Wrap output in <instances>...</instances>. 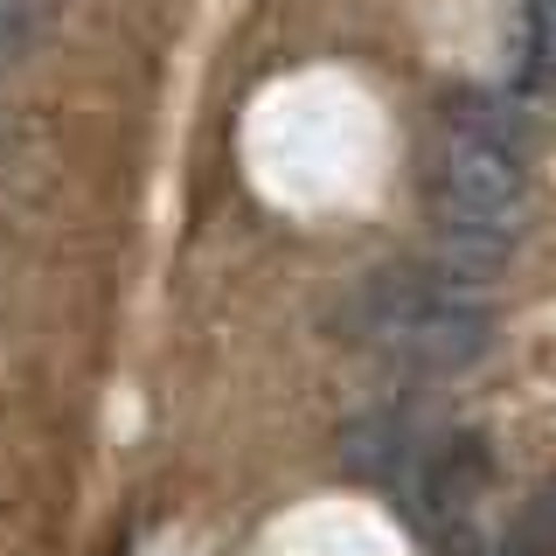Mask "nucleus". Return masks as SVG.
I'll use <instances>...</instances> for the list:
<instances>
[{
    "label": "nucleus",
    "mask_w": 556,
    "mask_h": 556,
    "mask_svg": "<svg viewBox=\"0 0 556 556\" xmlns=\"http://www.w3.org/2000/svg\"><path fill=\"white\" fill-rule=\"evenodd\" d=\"M521 91L556 98V0H521Z\"/></svg>",
    "instance_id": "nucleus-3"
},
{
    "label": "nucleus",
    "mask_w": 556,
    "mask_h": 556,
    "mask_svg": "<svg viewBox=\"0 0 556 556\" xmlns=\"http://www.w3.org/2000/svg\"><path fill=\"white\" fill-rule=\"evenodd\" d=\"M355 334L417 376H466L486 355L494 320L459 271H390L362 292Z\"/></svg>",
    "instance_id": "nucleus-2"
},
{
    "label": "nucleus",
    "mask_w": 556,
    "mask_h": 556,
    "mask_svg": "<svg viewBox=\"0 0 556 556\" xmlns=\"http://www.w3.org/2000/svg\"><path fill=\"white\" fill-rule=\"evenodd\" d=\"M0 153H8V126H0Z\"/></svg>",
    "instance_id": "nucleus-5"
},
{
    "label": "nucleus",
    "mask_w": 556,
    "mask_h": 556,
    "mask_svg": "<svg viewBox=\"0 0 556 556\" xmlns=\"http://www.w3.org/2000/svg\"><path fill=\"white\" fill-rule=\"evenodd\" d=\"M521 208H529V139L508 98H466L445 118V147L431 167V223L459 278L508 265Z\"/></svg>",
    "instance_id": "nucleus-1"
},
{
    "label": "nucleus",
    "mask_w": 556,
    "mask_h": 556,
    "mask_svg": "<svg viewBox=\"0 0 556 556\" xmlns=\"http://www.w3.org/2000/svg\"><path fill=\"white\" fill-rule=\"evenodd\" d=\"M42 35H49V14L35 8V0H0V77L22 70L35 49H42Z\"/></svg>",
    "instance_id": "nucleus-4"
}]
</instances>
